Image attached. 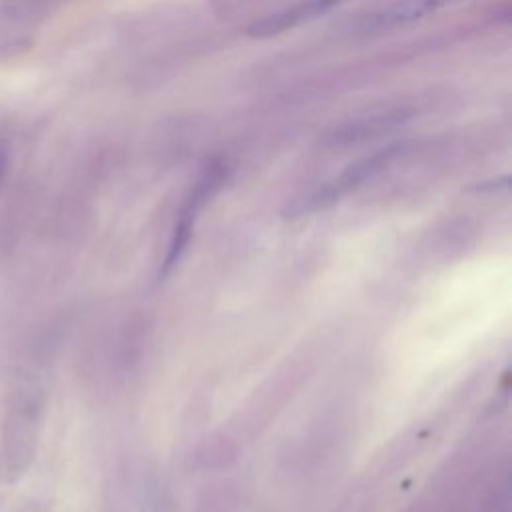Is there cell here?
<instances>
[{"instance_id":"1","label":"cell","mask_w":512,"mask_h":512,"mask_svg":"<svg viewBox=\"0 0 512 512\" xmlns=\"http://www.w3.org/2000/svg\"><path fill=\"white\" fill-rule=\"evenodd\" d=\"M344 0H300L298 4L278 10L274 14L264 16L262 20L254 22L248 28V36L252 38H270V36H278L302 22H310L316 16L328 12L330 8L338 6Z\"/></svg>"},{"instance_id":"2","label":"cell","mask_w":512,"mask_h":512,"mask_svg":"<svg viewBox=\"0 0 512 512\" xmlns=\"http://www.w3.org/2000/svg\"><path fill=\"white\" fill-rule=\"evenodd\" d=\"M454 2H460V0H396L394 4L382 8L380 12L370 14V26L378 30L406 26Z\"/></svg>"},{"instance_id":"3","label":"cell","mask_w":512,"mask_h":512,"mask_svg":"<svg viewBox=\"0 0 512 512\" xmlns=\"http://www.w3.org/2000/svg\"><path fill=\"white\" fill-rule=\"evenodd\" d=\"M210 188H212V176L204 178V180L198 184V188L194 190V194L190 196V200H188V204H186V208H184V212H182V216H180V222H178V226H176V230H174V238H172V244H170V248H168V256L164 258V264H162V270H160V278H164V276L172 270V266L176 264V260L180 258V254H182V250H184V246H186V242H188L194 216H196V212H198V208H200V204H202V200L206 198V194H208Z\"/></svg>"}]
</instances>
